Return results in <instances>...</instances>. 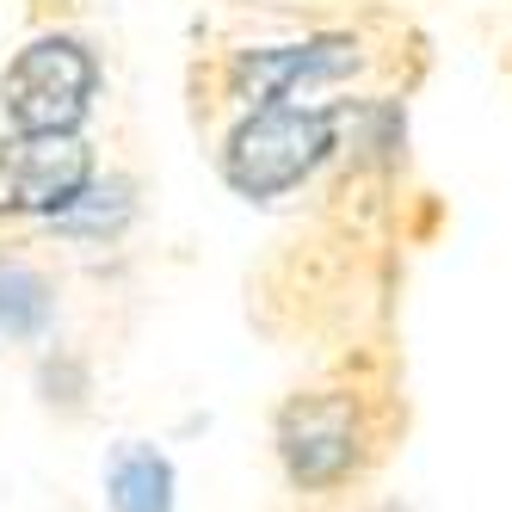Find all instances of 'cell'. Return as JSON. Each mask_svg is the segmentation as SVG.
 I'll return each mask as SVG.
<instances>
[{"instance_id": "1", "label": "cell", "mask_w": 512, "mask_h": 512, "mask_svg": "<svg viewBox=\"0 0 512 512\" xmlns=\"http://www.w3.org/2000/svg\"><path fill=\"white\" fill-rule=\"evenodd\" d=\"M99 87V62L81 38H31L0 75V112L19 136H75Z\"/></svg>"}, {"instance_id": "2", "label": "cell", "mask_w": 512, "mask_h": 512, "mask_svg": "<svg viewBox=\"0 0 512 512\" xmlns=\"http://www.w3.org/2000/svg\"><path fill=\"white\" fill-rule=\"evenodd\" d=\"M334 149V112H303V105H260L223 149L229 186L247 198H278L327 161Z\"/></svg>"}, {"instance_id": "3", "label": "cell", "mask_w": 512, "mask_h": 512, "mask_svg": "<svg viewBox=\"0 0 512 512\" xmlns=\"http://www.w3.org/2000/svg\"><path fill=\"white\" fill-rule=\"evenodd\" d=\"M278 463L297 488L321 494L358 469V408L352 395H297L278 414Z\"/></svg>"}, {"instance_id": "4", "label": "cell", "mask_w": 512, "mask_h": 512, "mask_svg": "<svg viewBox=\"0 0 512 512\" xmlns=\"http://www.w3.org/2000/svg\"><path fill=\"white\" fill-rule=\"evenodd\" d=\"M93 155L75 136H13L0 142V216H62L87 192Z\"/></svg>"}, {"instance_id": "5", "label": "cell", "mask_w": 512, "mask_h": 512, "mask_svg": "<svg viewBox=\"0 0 512 512\" xmlns=\"http://www.w3.org/2000/svg\"><path fill=\"white\" fill-rule=\"evenodd\" d=\"M358 68V38H309L290 50H241L235 56V87L253 93L260 105H284L297 87L340 81Z\"/></svg>"}, {"instance_id": "6", "label": "cell", "mask_w": 512, "mask_h": 512, "mask_svg": "<svg viewBox=\"0 0 512 512\" xmlns=\"http://www.w3.org/2000/svg\"><path fill=\"white\" fill-rule=\"evenodd\" d=\"M105 500L112 512H173V463L155 445H118L105 463Z\"/></svg>"}, {"instance_id": "7", "label": "cell", "mask_w": 512, "mask_h": 512, "mask_svg": "<svg viewBox=\"0 0 512 512\" xmlns=\"http://www.w3.org/2000/svg\"><path fill=\"white\" fill-rule=\"evenodd\" d=\"M50 284L44 272H31L19 260H0V334H13V340H38L44 327H50Z\"/></svg>"}]
</instances>
